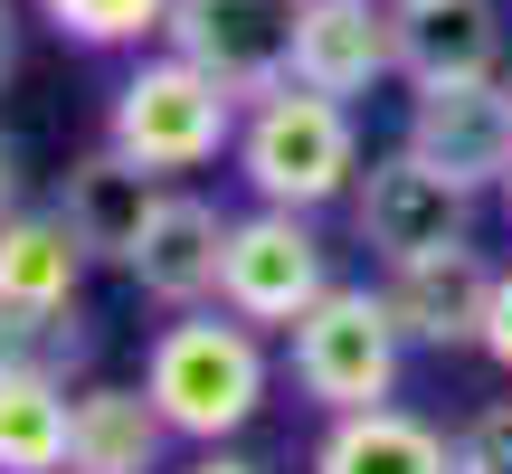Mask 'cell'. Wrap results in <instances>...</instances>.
I'll use <instances>...</instances> for the list:
<instances>
[{"label":"cell","mask_w":512,"mask_h":474,"mask_svg":"<svg viewBox=\"0 0 512 474\" xmlns=\"http://www.w3.org/2000/svg\"><path fill=\"white\" fill-rule=\"evenodd\" d=\"M152 200H162V181H152L143 162H124V152H86V162H67V181H57V209H67L76 247L95 256V266H133V247H143L152 228Z\"/></svg>","instance_id":"5bb4252c"},{"label":"cell","mask_w":512,"mask_h":474,"mask_svg":"<svg viewBox=\"0 0 512 474\" xmlns=\"http://www.w3.org/2000/svg\"><path fill=\"white\" fill-rule=\"evenodd\" d=\"M351 237H361L380 266L427 256V247H465V237H475V190L446 181L427 152L389 143V152H370L361 181H351Z\"/></svg>","instance_id":"8992f818"},{"label":"cell","mask_w":512,"mask_h":474,"mask_svg":"<svg viewBox=\"0 0 512 474\" xmlns=\"http://www.w3.org/2000/svg\"><path fill=\"white\" fill-rule=\"evenodd\" d=\"M475 351L512 380V266H494V304H484V342H475Z\"/></svg>","instance_id":"44dd1931"},{"label":"cell","mask_w":512,"mask_h":474,"mask_svg":"<svg viewBox=\"0 0 512 474\" xmlns=\"http://www.w3.org/2000/svg\"><path fill=\"white\" fill-rule=\"evenodd\" d=\"M171 474H266V465L228 456V446H200V456H190V465H171Z\"/></svg>","instance_id":"7402d4cb"},{"label":"cell","mask_w":512,"mask_h":474,"mask_svg":"<svg viewBox=\"0 0 512 474\" xmlns=\"http://www.w3.org/2000/svg\"><path fill=\"white\" fill-rule=\"evenodd\" d=\"M10 76H19V10L0 0V86H10Z\"/></svg>","instance_id":"cb8c5ba5"},{"label":"cell","mask_w":512,"mask_h":474,"mask_svg":"<svg viewBox=\"0 0 512 474\" xmlns=\"http://www.w3.org/2000/svg\"><path fill=\"white\" fill-rule=\"evenodd\" d=\"M10 209H19V143L0 133V219H10Z\"/></svg>","instance_id":"603a6c76"},{"label":"cell","mask_w":512,"mask_h":474,"mask_svg":"<svg viewBox=\"0 0 512 474\" xmlns=\"http://www.w3.org/2000/svg\"><path fill=\"white\" fill-rule=\"evenodd\" d=\"M95 256L76 247L67 209H10L0 219V294L10 304H38V313H67L76 285H86Z\"/></svg>","instance_id":"2e32d148"},{"label":"cell","mask_w":512,"mask_h":474,"mask_svg":"<svg viewBox=\"0 0 512 474\" xmlns=\"http://www.w3.org/2000/svg\"><path fill=\"white\" fill-rule=\"evenodd\" d=\"M86 361H95L86 304L38 313V304H10V294H0V370H48V380H76Z\"/></svg>","instance_id":"ac0fdd59"},{"label":"cell","mask_w":512,"mask_h":474,"mask_svg":"<svg viewBox=\"0 0 512 474\" xmlns=\"http://www.w3.org/2000/svg\"><path fill=\"white\" fill-rule=\"evenodd\" d=\"M228 162H238L247 200L323 219V209L351 200V181H361V124H351L342 95H313V86H294V76H285L275 95H256V105L238 114Z\"/></svg>","instance_id":"7a4b0ae2"},{"label":"cell","mask_w":512,"mask_h":474,"mask_svg":"<svg viewBox=\"0 0 512 474\" xmlns=\"http://www.w3.org/2000/svg\"><path fill=\"white\" fill-rule=\"evenodd\" d=\"M332 294V247L313 237L304 209H238L228 219V266H219V304L247 313L256 332H294L313 304Z\"/></svg>","instance_id":"5b68a950"},{"label":"cell","mask_w":512,"mask_h":474,"mask_svg":"<svg viewBox=\"0 0 512 474\" xmlns=\"http://www.w3.org/2000/svg\"><path fill=\"white\" fill-rule=\"evenodd\" d=\"M408 152H427V162L446 171V181H465L484 200V190H503L512 171V86H427L408 95Z\"/></svg>","instance_id":"9c48e42d"},{"label":"cell","mask_w":512,"mask_h":474,"mask_svg":"<svg viewBox=\"0 0 512 474\" xmlns=\"http://www.w3.org/2000/svg\"><path fill=\"white\" fill-rule=\"evenodd\" d=\"M456 474H512V399H484L456 427Z\"/></svg>","instance_id":"ffe728a7"},{"label":"cell","mask_w":512,"mask_h":474,"mask_svg":"<svg viewBox=\"0 0 512 474\" xmlns=\"http://www.w3.org/2000/svg\"><path fill=\"white\" fill-rule=\"evenodd\" d=\"M294 19H304V0H171L162 48H181L238 105H256L294 76Z\"/></svg>","instance_id":"52a82bcc"},{"label":"cell","mask_w":512,"mask_h":474,"mask_svg":"<svg viewBox=\"0 0 512 474\" xmlns=\"http://www.w3.org/2000/svg\"><path fill=\"white\" fill-rule=\"evenodd\" d=\"M380 76H399L389 0H304V19H294V86L361 105Z\"/></svg>","instance_id":"7c38bea8"},{"label":"cell","mask_w":512,"mask_h":474,"mask_svg":"<svg viewBox=\"0 0 512 474\" xmlns=\"http://www.w3.org/2000/svg\"><path fill=\"white\" fill-rule=\"evenodd\" d=\"M494 200H503V219H512V171H503V190H494Z\"/></svg>","instance_id":"d4e9b609"},{"label":"cell","mask_w":512,"mask_h":474,"mask_svg":"<svg viewBox=\"0 0 512 474\" xmlns=\"http://www.w3.org/2000/svg\"><path fill=\"white\" fill-rule=\"evenodd\" d=\"M399 38V86H494L503 76V10L494 0H389Z\"/></svg>","instance_id":"8fae6325"},{"label":"cell","mask_w":512,"mask_h":474,"mask_svg":"<svg viewBox=\"0 0 512 474\" xmlns=\"http://www.w3.org/2000/svg\"><path fill=\"white\" fill-rule=\"evenodd\" d=\"M143 389L152 408L171 418L181 446H228L266 418V389H275V361H266V332L228 304H190L152 332L143 351Z\"/></svg>","instance_id":"6da1fadb"},{"label":"cell","mask_w":512,"mask_h":474,"mask_svg":"<svg viewBox=\"0 0 512 474\" xmlns=\"http://www.w3.org/2000/svg\"><path fill=\"white\" fill-rule=\"evenodd\" d=\"M67 48H95V57H124V48H152L171 19V0H29Z\"/></svg>","instance_id":"d6986e66"},{"label":"cell","mask_w":512,"mask_h":474,"mask_svg":"<svg viewBox=\"0 0 512 474\" xmlns=\"http://www.w3.org/2000/svg\"><path fill=\"white\" fill-rule=\"evenodd\" d=\"M304 474H456V437L427 427L418 408H351V418H323Z\"/></svg>","instance_id":"9a60e30c"},{"label":"cell","mask_w":512,"mask_h":474,"mask_svg":"<svg viewBox=\"0 0 512 474\" xmlns=\"http://www.w3.org/2000/svg\"><path fill=\"white\" fill-rule=\"evenodd\" d=\"M76 389L48 370H0V474H67Z\"/></svg>","instance_id":"e0dca14e"},{"label":"cell","mask_w":512,"mask_h":474,"mask_svg":"<svg viewBox=\"0 0 512 474\" xmlns=\"http://www.w3.org/2000/svg\"><path fill=\"white\" fill-rule=\"evenodd\" d=\"M380 304L408 332V351H475L484 304H494V256H475V237L465 247L399 256V266H380Z\"/></svg>","instance_id":"ba28073f"},{"label":"cell","mask_w":512,"mask_h":474,"mask_svg":"<svg viewBox=\"0 0 512 474\" xmlns=\"http://www.w3.org/2000/svg\"><path fill=\"white\" fill-rule=\"evenodd\" d=\"M171 418L152 408V389L86 380L67 418V474H171Z\"/></svg>","instance_id":"4fadbf2b"},{"label":"cell","mask_w":512,"mask_h":474,"mask_svg":"<svg viewBox=\"0 0 512 474\" xmlns=\"http://www.w3.org/2000/svg\"><path fill=\"white\" fill-rule=\"evenodd\" d=\"M219 266H228V209L200 200V190H162L152 200V228L133 247V294L162 313H190V304H219Z\"/></svg>","instance_id":"30bf717a"},{"label":"cell","mask_w":512,"mask_h":474,"mask_svg":"<svg viewBox=\"0 0 512 474\" xmlns=\"http://www.w3.org/2000/svg\"><path fill=\"white\" fill-rule=\"evenodd\" d=\"M238 95L209 67H190L181 48H133L124 86L105 95V143L124 162H143L152 181H181V171H209L228 143H238Z\"/></svg>","instance_id":"3957f363"},{"label":"cell","mask_w":512,"mask_h":474,"mask_svg":"<svg viewBox=\"0 0 512 474\" xmlns=\"http://www.w3.org/2000/svg\"><path fill=\"white\" fill-rule=\"evenodd\" d=\"M285 370L323 418H351V408H389L408 370V332L389 323L380 285H332L304 323L285 332Z\"/></svg>","instance_id":"277c9868"}]
</instances>
